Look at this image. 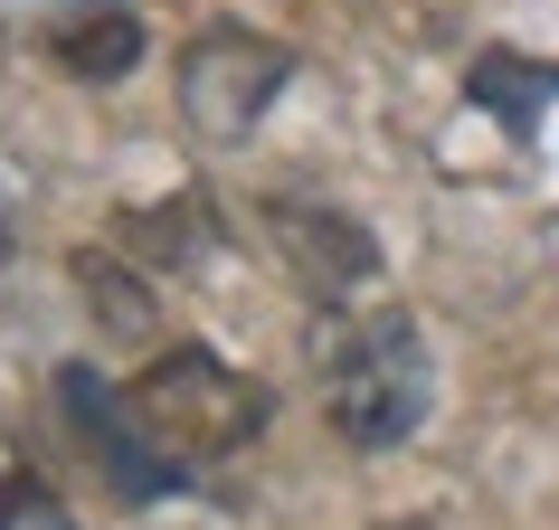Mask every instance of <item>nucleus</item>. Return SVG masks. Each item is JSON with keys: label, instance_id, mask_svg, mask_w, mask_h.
Instances as JSON below:
<instances>
[{"label": "nucleus", "instance_id": "7ed1b4c3", "mask_svg": "<svg viewBox=\"0 0 559 530\" xmlns=\"http://www.w3.org/2000/svg\"><path fill=\"white\" fill-rule=\"evenodd\" d=\"M295 76V48L275 29H247V20H209L190 48H180V115L200 143H247L265 123V105Z\"/></svg>", "mask_w": 559, "mask_h": 530}, {"label": "nucleus", "instance_id": "f03ea898", "mask_svg": "<svg viewBox=\"0 0 559 530\" xmlns=\"http://www.w3.org/2000/svg\"><path fill=\"white\" fill-rule=\"evenodd\" d=\"M313 360H323V417L342 445L380 455V445L417 436V417H427V341H417V323L399 303L360 313V323H323Z\"/></svg>", "mask_w": 559, "mask_h": 530}, {"label": "nucleus", "instance_id": "423d86ee", "mask_svg": "<svg viewBox=\"0 0 559 530\" xmlns=\"http://www.w3.org/2000/svg\"><path fill=\"white\" fill-rule=\"evenodd\" d=\"M115 237H123V246H143L152 265H200L209 246H218V218H209L200 190H180L171 208H123Z\"/></svg>", "mask_w": 559, "mask_h": 530}, {"label": "nucleus", "instance_id": "20e7f679", "mask_svg": "<svg viewBox=\"0 0 559 530\" xmlns=\"http://www.w3.org/2000/svg\"><path fill=\"white\" fill-rule=\"evenodd\" d=\"M257 228H265V246H275V265H285L323 313H342L352 294H370V275H380V237L360 228V218H342V208H323V200H265Z\"/></svg>", "mask_w": 559, "mask_h": 530}, {"label": "nucleus", "instance_id": "1a4fd4ad", "mask_svg": "<svg viewBox=\"0 0 559 530\" xmlns=\"http://www.w3.org/2000/svg\"><path fill=\"white\" fill-rule=\"evenodd\" d=\"M76 285H86V303H95V323L105 332H123V341H152V285L133 275L123 256H76Z\"/></svg>", "mask_w": 559, "mask_h": 530}, {"label": "nucleus", "instance_id": "0eeeda50", "mask_svg": "<svg viewBox=\"0 0 559 530\" xmlns=\"http://www.w3.org/2000/svg\"><path fill=\"white\" fill-rule=\"evenodd\" d=\"M58 67L67 76H95V86H115L143 67V20L133 10H86V20H67L58 29Z\"/></svg>", "mask_w": 559, "mask_h": 530}, {"label": "nucleus", "instance_id": "9d476101", "mask_svg": "<svg viewBox=\"0 0 559 530\" xmlns=\"http://www.w3.org/2000/svg\"><path fill=\"white\" fill-rule=\"evenodd\" d=\"M29 521H48V483L38 473H10L0 483V530H29Z\"/></svg>", "mask_w": 559, "mask_h": 530}, {"label": "nucleus", "instance_id": "6e6552de", "mask_svg": "<svg viewBox=\"0 0 559 530\" xmlns=\"http://www.w3.org/2000/svg\"><path fill=\"white\" fill-rule=\"evenodd\" d=\"M550 95H559V67H522V58H502V48H493V58H474V105L502 115L512 133H531Z\"/></svg>", "mask_w": 559, "mask_h": 530}, {"label": "nucleus", "instance_id": "9b49d317", "mask_svg": "<svg viewBox=\"0 0 559 530\" xmlns=\"http://www.w3.org/2000/svg\"><path fill=\"white\" fill-rule=\"evenodd\" d=\"M408 530H427V521H408Z\"/></svg>", "mask_w": 559, "mask_h": 530}, {"label": "nucleus", "instance_id": "39448f33", "mask_svg": "<svg viewBox=\"0 0 559 530\" xmlns=\"http://www.w3.org/2000/svg\"><path fill=\"white\" fill-rule=\"evenodd\" d=\"M58 408H67L76 445H86L95 465H105V483H115L123 502H162V493H180V465L143 436V426H133L123 388H105L86 360H67V370H58Z\"/></svg>", "mask_w": 559, "mask_h": 530}, {"label": "nucleus", "instance_id": "f257e3e1", "mask_svg": "<svg viewBox=\"0 0 559 530\" xmlns=\"http://www.w3.org/2000/svg\"><path fill=\"white\" fill-rule=\"evenodd\" d=\"M123 408H133V426H143L171 465H228L237 445L265 436L275 398H265V380L228 370L218 351L171 341V351H152L143 370L123 380Z\"/></svg>", "mask_w": 559, "mask_h": 530}]
</instances>
